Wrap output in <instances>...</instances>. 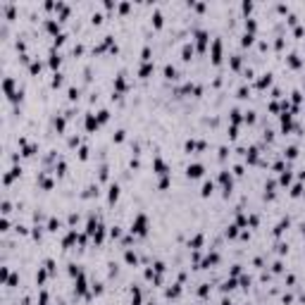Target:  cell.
Returning a JSON list of instances; mask_svg holds the SVG:
<instances>
[{"mask_svg":"<svg viewBox=\"0 0 305 305\" xmlns=\"http://www.w3.org/2000/svg\"><path fill=\"white\" fill-rule=\"evenodd\" d=\"M269 83H272V74H262V79H260V83H258V86H260V88H265V86H269Z\"/></svg>","mask_w":305,"mask_h":305,"instance_id":"9c48e42d","label":"cell"},{"mask_svg":"<svg viewBox=\"0 0 305 305\" xmlns=\"http://www.w3.org/2000/svg\"><path fill=\"white\" fill-rule=\"evenodd\" d=\"M110 234H112V236H115V238H117V236H119V234H122V231H119V226H112V231H110Z\"/></svg>","mask_w":305,"mask_h":305,"instance_id":"f1b7e54d","label":"cell"},{"mask_svg":"<svg viewBox=\"0 0 305 305\" xmlns=\"http://www.w3.org/2000/svg\"><path fill=\"white\" fill-rule=\"evenodd\" d=\"M17 281H19V277H17V274H10V279H7V286H17Z\"/></svg>","mask_w":305,"mask_h":305,"instance_id":"7402d4cb","label":"cell"},{"mask_svg":"<svg viewBox=\"0 0 305 305\" xmlns=\"http://www.w3.org/2000/svg\"><path fill=\"white\" fill-rule=\"evenodd\" d=\"M48 229H50V231H57V229H60V219H50V222H48Z\"/></svg>","mask_w":305,"mask_h":305,"instance_id":"4fadbf2b","label":"cell"},{"mask_svg":"<svg viewBox=\"0 0 305 305\" xmlns=\"http://www.w3.org/2000/svg\"><path fill=\"white\" fill-rule=\"evenodd\" d=\"M67 96H69V100H76V98H79V88H69V91H67Z\"/></svg>","mask_w":305,"mask_h":305,"instance_id":"d6986e66","label":"cell"},{"mask_svg":"<svg viewBox=\"0 0 305 305\" xmlns=\"http://www.w3.org/2000/svg\"><path fill=\"white\" fill-rule=\"evenodd\" d=\"M288 181H291V174H288V172H284V174H281V184H288Z\"/></svg>","mask_w":305,"mask_h":305,"instance_id":"484cf974","label":"cell"},{"mask_svg":"<svg viewBox=\"0 0 305 305\" xmlns=\"http://www.w3.org/2000/svg\"><path fill=\"white\" fill-rule=\"evenodd\" d=\"M150 305H152V303H150Z\"/></svg>","mask_w":305,"mask_h":305,"instance_id":"4dcf8cb0","label":"cell"},{"mask_svg":"<svg viewBox=\"0 0 305 305\" xmlns=\"http://www.w3.org/2000/svg\"><path fill=\"white\" fill-rule=\"evenodd\" d=\"M284 155H286L288 160H293V157H296V155H298V148H296V145H288V148H286V152H284Z\"/></svg>","mask_w":305,"mask_h":305,"instance_id":"ba28073f","label":"cell"},{"mask_svg":"<svg viewBox=\"0 0 305 305\" xmlns=\"http://www.w3.org/2000/svg\"><path fill=\"white\" fill-rule=\"evenodd\" d=\"M50 67H53V69H57V67H60V55H50Z\"/></svg>","mask_w":305,"mask_h":305,"instance_id":"5bb4252c","label":"cell"},{"mask_svg":"<svg viewBox=\"0 0 305 305\" xmlns=\"http://www.w3.org/2000/svg\"><path fill=\"white\" fill-rule=\"evenodd\" d=\"M150 72H152V64H150V62H145L143 67H141V76H143V79H145V76H148V74H150Z\"/></svg>","mask_w":305,"mask_h":305,"instance_id":"8fae6325","label":"cell"},{"mask_svg":"<svg viewBox=\"0 0 305 305\" xmlns=\"http://www.w3.org/2000/svg\"><path fill=\"white\" fill-rule=\"evenodd\" d=\"M152 24H155V26H162V14H160V12L152 14Z\"/></svg>","mask_w":305,"mask_h":305,"instance_id":"2e32d148","label":"cell"},{"mask_svg":"<svg viewBox=\"0 0 305 305\" xmlns=\"http://www.w3.org/2000/svg\"><path fill=\"white\" fill-rule=\"evenodd\" d=\"M246 122L253 124V122H255V112H246Z\"/></svg>","mask_w":305,"mask_h":305,"instance_id":"603a6c76","label":"cell"},{"mask_svg":"<svg viewBox=\"0 0 305 305\" xmlns=\"http://www.w3.org/2000/svg\"><path fill=\"white\" fill-rule=\"evenodd\" d=\"M145 226H148V219H145V215H138V217H136V222L131 224V234H138V236H143V234H145Z\"/></svg>","mask_w":305,"mask_h":305,"instance_id":"6da1fadb","label":"cell"},{"mask_svg":"<svg viewBox=\"0 0 305 305\" xmlns=\"http://www.w3.org/2000/svg\"><path fill=\"white\" fill-rule=\"evenodd\" d=\"M79 157H81V160H86V157H88V148H81V150H79Z\"/></svg>","mask_w":305,"mask_h":305,"instance_id":"d4e9b609","label":"cell"},{"mask_svg":"<svg viewBox=\"0 0 305 305\" xmlns=\"http://www.w3.org/2000/svg\"><path fill=\"white\" fill-rule=\"evenodd\" d=\"M203 172H205L203 165H189L186 174H189V179H198V177H203Z\"/></svg>","mask_w":305,"mask_h":305,"instance_id":"7a4b0ae2","label":"cell"},{"mask_svg":"<svg viewBox=\"0 0 305 305\" xmlns=\"http://www.w3.org/2000/svg\"><path fill=\"white\" fill-rule=\"evenodd\" d=\"M238 98H248V88H238Z\"/></svg>","mask_w":305,"mask_h":305,"instance_id":"4316f807","label":"cell"},{"mask_svg":"<svg viewBox=\"0 0 305 305\" xmlns=\"http://www.w3.org/2000/svg\"><path fill=\"white\" fill-rule=\"evenodd\" d=\"M19 174H22V169H19V167H12V169H10V174H5V184H12Z\"/></svg>","mask_w":305,"mask_h":305,"instance_id":"277c9868","label":"cell"},{"mask_svg":"<svg viewBox=\"0 0 305 305\" xmlns=\"http://www.w3.org/2000/svg\"><path fill=\"white\" fill-rule=\"evenodd\" d=\"M186 150L193 152V150H205V141H186Z\"/></svg>","mask_w":305,"mask_h":305,"instance_id":"3957f363","label":"cell"},{"mask_svg":"<svg viewBox=\"0 0 305 305\" xmlns=\"http://www.w3.org/2000/svg\"><path fill=\"white\" fill-rule=\"evenodd\" d=\"M126 262H131V265H136V255H134V253H131V250L126 253Z\"/></svg>","mask_w":305,"mask_h":305,"instance_id":"cb8c5ba5","label":"cell"},{"mask_svg":"<svg viewBox=\"0 0 305 305\" xmlns=\"http://www.w3.org/2000/svg\"><path fill=\"white\" fill-rule=\"evenodd\" d=\"M62 81H64V79H62V74H55V79H53V86H55V88H57V86H62Z\"/></svg>","mask_w":305,"mask_h":305,"instance_id":"44dd1931","label":"cell"},{"mask_svg":"<svg viewBox=\"0 0 305 305\" xmlns=\"http://www.w3.org/2000/svg\"><path fill=\"white\" fill-rule=\"evenodd\" d=\"M212 189H215V184H212V181H205V186H203V196H210Z\"/></svg>","mask_w":305,"mask_h":305,"instance_id":"7c38bea8","label":"cell"},{"mask_svg":"<svg viewBox=\"0 0 305 305\" xmlns=\"http://www.w3.org/2000/svg\"><path fill=\"white\" fill-rule=\"evenodd\" d=\"M108 117H110L108 110H100V112H98V122H108Z\"/></svg>","mask_w":305,"mask_h":305,"instance_id":"e0dca14e","label":"cell"},{"mask_svg":"<svg viewBox=\"0 0 305 305\" xmlns=\"http://www.w3.org/2000/svg\"><path fill=\"white\" fill-rule=\"evenodd\" d=\"M117 198H119V184H112L110 186V203H115Z\"/></svg>","mask_w":305,"mask_h":305,"instance_id":"8992f818","label":"cell"},{"mask_svg":"<svg viewBox=\"0 0 305 305\" xmlns=\"http://www.w3.org/2000/svg\"><path fill=\"white\" fill-rule=\"evenodd\" d=\"M98 119H96V117L93 115H86V129H88V131H93V129H98Z\"/></svg>","mask_w":305,"mask_h":305,"instance_id":"5b68a950","label":"cell"},{"mask_svg":"<svg viewBox=\"0 0 305 305\" xmlns=\"http://www.w3.org/2000/svg\"><path fill=\"white\" fill-rule=\"evenodd\" d=\"M300 191H303V189H300V184H298V186H293V191H291V196H300Z\"/></svg>","mask_w":305,"mask_h":305,"instance_id":"83f0119b","label":"cell"},{"mask_svg":"<svg viewBox=\"0 0 305 305\" xmlns=\"http://www.w3.org/2000/svg\"><path fill=\"white\" fill-rule=\"evenodd\" d=\"M181 55H184V60L189 62V60H191V55H193V48H191V45H184V50H181Z\"/></svg>","mask_w":305,"mask_h":305,"instance_id":"30bf717a","label":"cell"},{"mask_svg":"<svg viewBox=\"0 0 305 305\" xmlns=\"http://www.w3.org/2000/svg\"><path fill=\"white\" fill-rule=\"evenodd\" d=\"M165 79H177V69H174L172 64H167V67H165Z\"/></svg>","mask_w":305,"mask_h":305,"instance_id":"52a82bcc","label":"cell"},{"mask_svg":"<svg viewBox=\"0 0 305 305\" xmlns=\"http://www.w3.org/2000/svg\"><path fill=\"white\" fill-rule=\"evenodd\" d=\"M38 72H41V62L34 60V62H31V74H38Z\"/></svg>","mask_w":305,"mask_h":305,"instance_id":"ffe728a7","label":"cell"},{"mask_svg":"<svg viewBox=\"0 0 305 305\" xmlns=\"http://www.w3.org/2000/svg\"><path fill=\"white\" fill-rule=\"evenodd\" d=\"M222 305H231V300H229V298H224V300H222Z\"/></svg>","mask_w":305,"mask_h":305,"instance_id":"f546056e","label":"cell"},{"mask_svg":"<svg viewBox=\"0 0 305 305\" xmlns=\"http://www.w3.org/2000/svg\"><path fill=\"white\" fill-rule=\"evenodd\" d=\"M288 64H291V67H300V60H298V55H288Z\"/></svg>","mask_w":305,"mask_h":305,"instance_id":"9a60e30c","label":"cell"},{"mask_svg":"<svg viewBox=\"0 0 305 305\" xmlns=\"http://www.w3.org/2000/svg\"><path fill=\"white\" fill-rule=\"evenodd\" d=\"M200 243H203V236H200V234H198V236H196V238H193V241L189 243V246H191V248H198V246H200Z\"/></svg>","mask_w":305,"mask_h":305,"instance_id":"ac0fdd59","label":"cell"}]
</instances>
